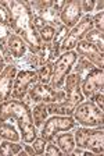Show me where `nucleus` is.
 Returning a JSON list of instances; mask_svg holds the SVG:
<instances>
[{
	"label": "nucleus",
	"instance_id": "f3484780",
	"mask_svg": "<svg viewBox=\"0 0 104 156\" xmlns=\"http://www.w3.org/2000/svg\"><path fill=\"white\" fill-rule=\"evenodd\" d=\"M0 138L7 141H14V142H20L21 135L17 130V127L11 123V120L0 121Z\"/></svg>",
	"mask_w": 104,
	"mask_h": 156
},
{
	"label": "nucleus",
	"instance_id": "f704fd0d",
	"mask_svg": "<svg viewBox=\"0 0 104 156\" xmlns=\"http://www.w3.org/2000/svg\"><path fill=\"white\" fill-rule=\"evenodd\" d=\"M71 155H76V156H86V155H94L93 152H90V151L88 149H83V148H81V146H75L74 149H72V153Z\"/></svg>",
	"mask_w": 104,
	"mask_h": 156
},
{
	"label": "nucleus",
	"instance_id": "9b49d317",
	"mask_svg": "<svg viewBox=\"0 0 104 156\" xmlns=\"http://www.w3.org/2000/svg\"><path fill=\"white\" fill-rule=\"evenodd\" d=\"M104 89V71L103 68L94 67L81 80V91L85 99H90L94 94Z\"/></svg>",
	"mask_w": 104,
	"mask_h": 156
},
{
	"label": "nucleus",
	"instance_id": "dca6fc26",
	"mask_svg": "<svg viewBox=\"0 0 104 156\" xmlns=\"http://www.w3.org/2000/svg\"><path fill=\"white\" fill-rule=\"evenodd\" d=\"M55 145L60 148V151L62 152V155H71L72 149L75 146V138H74V133L67 131L65 134H59L54 138Z\"/></svg>",
	"mask_w": 104,
	"mask_h": 156
},
{
	"label": "nucleus",
	"instance_id": "f8f14e48",
	"mask_svg": "<svg viewBox=\"0 0 104 156\" xmlns=\"http://www.w3.org/2000/svg\"><path fill=\"white\" fill-rule=\"evenodd\" d=\"M82 17H83V13H82V9H81V0L67 2L64 9L61 10V13L59 14L60 23L69 29L74 28L81 21Z\"/></svg>",
	"mask_w": 104,
	"mask_h": 156
},
{
	"label": "nucleus",
	"instance_id": "58836bf2",
	"mask_svg": "<svg viewBox=\"0 0 104 156\" xmlns=\"http://www.w3.org/2000/svg\"><path fill=\"white\" fill-rule=\"evenodd\" d=\"M4 67H6V62H4L3 56H2V52H0V73L4 70Z\"/></svg>",
	"mask_w": 104,
	"mask_h": 156
},
{
	"label": "nucleus",
	"instance_id": "2f4dec72",
	"mask_svg": "<svg viewBox=\"0 0 104 156\" xmlns=\"http://www.w3.org/2000/svg\"><path fill=\"white\" fill-rule=\"evenodd\" d=\"M90 101L93 102L96 106L99 107V109H101L103 110L104 109V105H103V101H104V95H103V92H97V94H94L93 96L90 98Z\"/></svg>",
	"mask_w": 104,
	"mask_h": 156
},
{
	"label": "nucleus",
	"instance_id": "2eb2a0df",
	"mask_svg": "<svg viewBox=\"0 0 104 156\" xmlns=\"http://www.w3.org/2000/svg\"><path fill=\"white\" fill-rule=\"evenodd\" d=\"M6 46H7V50L10 52V55L13 56L14 60H20V58H22L28 53V46H26L25 41L14 32L8 36Z\"/></svg>",
	"mask_w": 104,
	"mask_h": 156
},
{
	"label": "nucleus",
	"instance_id": "72a5a7b5",
	"mask_svg": "<svg viewBox=\"0 0 104 156\" xmlns=\"http://www.w3.org/2000/svg\"><path fill=\"white\" fill-rule=\"evenodd\" d=\"M0 23L4 24V25H10V16L2 4H0Z\"/></svg>",
	"mask_w": 104,
	"mask_h": 156
},
{
	"label": "nucleus",
	"instance_id": "c85d7f7f",
	"mask_svg": "<svg viewBox=\"0 0 104 156\" xmlns=\"http://www.w3.org/2000/svg\"><path fill=\"white\" fill-rule=\"evenodd\" d=\"M13 34V31H11L10 25H4V24L0 23V46H3L7 43V39H8V36Z\"/></svg>",
	"mask_w": 104,
	"mask_h": 156
},
{
	"label": "nucleus",
	"instance_id": "4c0bfd02",
	"mask_svg": "<svg viewBox=\"0 0 104 156\" xmlns=\"http://www.w3.org/2000/svg\"><path fill=\"white\" fill-rule=\"evenodd\" d=\"M103 7H104V2H103V0H96V6H94V10H96L97 13L103 11Z\"/></svg>",
	"mask_w": 104,
	"mask_h": 156
},
{
	"label": "nucleus",
	"instance_id": "20e7f679",
	"mask_svg": "<svg viewBox=\"0 0 104 156\" xmlns=\"http://www.w3.org/2000/svg\"><path fill=\"white\" fill-rule=\"evenodd\" d=\"M75 145L93 152L94 155H103L104 152V131L103 127H76L74 128Z\"/></svg>",
	"mask_w": 104,
	"mask_h": 156
},
{
	"label": "nucleus",
	"instance_id": "cd10ccee",
	"mask_svg": "<svg viewBox=\"0 0 104 156\" xmlns=\"http://www.w3.org/2000/svg\"><path fill=\"white\" fill-rule=\"evenodd\" d=\"M92 21H93V28L94 29L104 32V13L103 11L94 14V16L92 17Z\"/></svg>",
	"mask_w": 104,
	"mask_h": 156
},
{
	"label": "nucleus",
	"instance_id": "c756f323",
	"mask_svg": "<svg viewBox=\"0 0 104 156\" xmlns=\"http://www.w3.org/2000/svg\"><path fill=\"white\" fill-rule=\"evenodd\" d=\"M45 153L47 156H62V152L60 151L59 146L55 145V142H47Z\"/></svg>",
	"mask_w": 104,
	"mask_h": 156
},
{
	"label": "nucleus",
	"instance_id": "5701e85b",
	"mask_svg": "<svg viewBox=\"0 0 104 156\" xmlns=\"http://www.w3.org/2000/svg\"><path fill=\"white\" fill-rule=\"evenodd\" d=\"M94 67H96V66H93L90 62H89V60L83 58L82 56H78V60H76L75 66L72 67V73L78 74L81 78H83L85 75L88 74L89 71H92Z\"/></svg>",
	"mask_w": 104,
	"mask_h": 156
},
{
	"label": "nucleus",
	"instance_id": "393cba45",
	"mask_svg": "<svg viewBox=\"0 0 104 156\" xmlns=\"http://www.w3.org/2000/svg\"><path fill=\"white\" fill-rule=\"evenodd\" d=\"M38 32H39V36L43 43H52L53 38H54V35H55V28L53 25L47 24V25L43 27L42 29H39Z\"/></svg>",
	"mask_w": 104,
	"mask_h": 156
},
{
	"label": "nucleus",
	"instance_id": "473e14b6",
	"mask_svg": "<svg viewBox=\"0 0 104 156\" xmlns=\"http://www.w3.org/2000/svg\"><path fill=\"white\" fill-rule=\"evenodd\" d=\"M33 25H35L36 31H39V29H42L43 27L47 25V21H46L43 17H40V16L33 13Z\"/></svg>",
	"mask_w": 104,
	"mask_h": 156
},
{
	"label": "nucleus",
	"instance_id": "7c9ffc66",
	"mask_svg": "<svg viewBox=\"0 0 104 156\" xmlns=\"http://www.w3.org/2000/svg\"><path fill=\"white\" fill-rule=\"evenodd\" d=\"M94 6H96V0H83L81 2V9L83 14H90L94 11Z\"/></svg>",
	"mask_w": 104,
	"mask_h": 156
},
{
	"label": "nucleus",
	"instance_id": "1a4fd4ad",
	"mask_svg": "<svg viewBox=\"0 0 104 156\" xmlns=\"http://www.w3.org/2000/svg\"><path fill=\"white\" fill-rule=\"evenodd\" d=\"M90 29H93L92 16L90 14H83V17L81 18V21H79L74 28L69 29V34L67 35V38L62 41L61 48H60L61 53L68 52V50H74L75 46H76V43L81 42V41H83L85 35H86Z\"/></svg>",
	"mask_w": 104,
	"mask_h": 156
},
{
	"label": "nucleus",
	"instance_id": "b1692460",
	"mask_svg": "<svg viewBox=\"0 0 104 156\" xmlns=\"http://www.w3.org/2000/svg\"><path fill=\"white\" fill-rule=\"evenodd\" d=\"M53 2L54 0H32V2H26V3L32 9L33 13H43V11L52 9Z\"/></svg>",
	"mask_w": 104,
	"mask_h": 156
},
{
	"label": "nucleus",
	"instance_id": "f03ea898",
	"mask_svg": "<svg viewBox=\"0 0 104 156\" xmlns=\"http://www.w3.org/2000/svg\"><path fill=\"white\" fill-rule=\"evenodd\" d=\"M15 120L20 130L21 142L32 144L38 136V128L33 124L31 107L25 101L8 99L0 103V121Z\"/></svg>",
	"mask_w": 104,
	"mask_h": 156
},
{
	"label": "nucleus",
	"instance_id": "9d476101",
	"mask_svg": "<svg viewBox=\"0 0 104 156\" xmlns=\"http://www.w3.org/2000/svg\"><path fill=\"white\" fill-rule=\"evenodd\" d=\"M38 82V74L35 70H18L14 80L13 91H11V99L24 101L28 95L29 88Z\"/></svg>",
	"mask_w": 104,
	"mask_h": 156
},
{
	"label": "nucleus",
	"instance_id": "0eeeda50",
	"mask_svg": "<svg viewBox=\"0 0 104 156\" xmlns=\"http://www.w3.org/2000/svg\"><path fill=\"white\" fill-rule=\"evenodd\" d=\"M78 60V55L75 50H68L60 55V57L54 62V70L49 85L53 89H62L65 77L72 73V67Z\"/></svg>",
	"mask_w": 104,
	"mask_h": 156
},
{
	"label": "nucleus",
	"instance_id": "39448f33",
	"mask_svg": "<svg viewBox=\"0 0 104 156\" xmlns=\"http://www.w3.org/2000/svg\"><path fill=\"white\" fill-rule=\"evenodd\" d=\"M74 120L78 123V126L82 127H104V113L101 109H99L90 99L83 101L75 107L72 113Z\"/></svg>",
	"mask_w": 104,
	"mask_h": 156
},
{
	"label": "nucleus",
	"instance_id": "ddd939ff",
	"mask_svg": "<svg viewBox=\"0 0 104 156\" xmlns=\"http://www.w3.org/2000/svg\"><path fill=\"white\" fill-rule=\"evenodd\" d=\"M18 67L14 64H6L4 70L0 73V103L11 99V91Z\"/></svg>",
	"mask_w": 104,
	"mask_h": 156
},
{
	"label": "nucleus",
	"instance_id": "a211bd4d",
	"mask_svg": "<svg viewBox=\"0 0 104 156\" xmlns=\"http://www.w3.org/2000/svg\"><path fill=\"white\" fill-rule=\"evenodd\" d=\"M32 113V119H33V124L36 128H42L43 123L47 120L49 117V112H47V106L46 103H36L35 106L31 109Z\"/></svg>",
	"mask_w": 104,
	"mask_h": 156
},
{
	"label": "nucleus",
	"instance_id": "f257e3e1",
	"mask_svg": "<svg viewBox=\"0 0 104 156\" xmlns=\"http://www.w3.org/2000/svg\"><path fill=\"white\" fill-rule=\"evenodd\" d=\"M0 4L7 10L10 16V28L14 34L25 41L28 46V52L32 55L40 50L42 48V39L39 32L33 25V11L25 0H0Z\"/></svg>",
	"mask_w": 104,
	"mask_h": 156
},
{
	"label": "nucleus",
	"instance_id": "aec40b11",
	"mask_svg": "<svg viewBox=\"0 0 104 156\" xmlns=\"http://www.w3.org/2000/svg\"><path fill=\"white\" fill-rule=\"evenodd\" d=\"M22 151V144L14 142V141H7L3 140L0 142V156H13L18 155V152Z\"/></svg>",
	"mask_w": 104,
	"mask_h": 156
},
{
	"label": "nucleus",
	"instance_id": "e433bc0d",
	"mask_svg": "<svg viewBox=\"0 0 104 156\" xmlns=\"http://www.w3.org/2000/svg\"><path fill=\"white\" fill-rule=\"evenodd\" d=\"M22 149L26 152V155H29V156H35V155H36L35 151H33V148H32V145H31V144L24 142V144H22Z\"/></svg>",
	"mask_w": 104,
	"mask_h": 156
},
{
	"label": "nucleus",
	"instance_id": "6e6552de",
	"mask_svg": "<svg viewBox=\"0 0 104 156\" xmlns=\"http://www.w3.org/2000/svg\"><path fill=\"white\" fill-rule=\"evenodd\" d=\"M29 101L33 103H55V102H61L65 98L64 89H53L49 84H42V82H36L29 88L28 95Z\"/></svg>",
	"mask_w": 104,
	"mask_h": 156
},
{
	"label": "nucleus",
	"instance_id": "6ab92c4d",
	"mask_svg": "<svg viewBox=\"0 0 104 156\" xmlns=\"http://www.w3.org/2000/svg\"><path fill=\"white\" fill-rule=\"evenodd\" d=\"M36 58H38V68L40 66L46 64L49 62H55L54 56H53V45L52 43H42V48L38 53H36Z\"/></svg>",
	"mask_w": 104,
	"mask_h": 156
},
{
	"label": "nucleus",
	"instance_id": "bb28decb",
	"mask_svg": "<svg viewBox=\"0 0 104 156\" xmlns=\"http://www.w3.org/2000/svg\"><path fill=\"white\" fill-rule=\"evenodd\" d=\"M46 145H47V141H46L43 136H36L32 142V148L36 155H43L45 149H46Z\"/></svg>",
	"mask_w": 104,
	"mask_h": 156
},
{
	"label": "nucleus",
	"instance_id": "ea45409f",
	"mask_svg": "<svg viewBox=\"0 0 104 156\" xmlns=\"http://www.w3.org/2000/svg\"><path fill=\"white\" fill-rule=\"evenodd\" d=\"M0 142H2V138H0Z\"/></svg>",
	"mask_w": 104,
	"mask_h": 156
},
{
	"label": "nucleus",
	"instance_id": "a878e982",
	"mask_svg": "<svg viewBox=\"0 0 104 156\" xmlns=\"http://www.w3.org/2000/svg\"><path fill=\"white\" fill-rule=\"evenodd\" d=\"M69 34V28H67L65 25H60V27H57V29H55V35H54V38H53V41H52V43L53 45H60L61 46V43H62V41H64L65 38H67V35Z\"/></svg>",
	"mask_w": 104,
	"mask_h": 156
},
{
	"label": "nucleus",
	"instance_id": "7ed1b4c3",
	"mask_svg": "<svg viewBox=\"0 0 104 156\" xmlns=\"http://www.w3.org/2000/svg\"><path fill=\"white\" fill-rule=\"evenodd\" d=\"M81 80L78 74L71 73L65 77L64 87L62 89L65 91V98L61 102L55 103H47V112L49 114H59V116H72L75 107L79 103L85 101V96L81 91Z\"/></svg>",
	"mask_w": 104,
	"mask_h": 156
},
{
	"label": "nucleus",
	"instance_id": "412c9836",
	"mask_svg": "<svg viewBox=\"0 0 104 156\" xmlns=\"http://www.w3.org/2000/svg\"><path fill=\"white\" fill-rule=\"evenodd\" d=\"M85 41L92 43L93 46H96L101 53H104V32L93 28L85 35Z\"/></svg>",
	"mask_w": 104,
	"mask_h": 156
},
{
	"label": "nucleus",
	"instance_id": "4468645a",
	"mask_svg": "<svg viewBox=\"0 0 104 156\" xmlns=\"http://www.w3.org/2000/svg\"><path fill=\"white\" fill-rule=\"evenodd\" d=\"M74 50L76 52L78 56H82L83 58L89 60V62L93 66H96V67H99V68L104 67V53H101L96 46L86 42L85 39L76 43Z\"/></svg>",
	"mask_w": 104,
	"mask_h": 156
},
{
	"label": "nucleus",
	"instance_id": "423d86ee",
	"mask_svg": "<svg viewBox=\"0 0 104 156\" xmlns=\"http://www.w3.org/2000/svg\"><path fill=\"white\" fill-rule=\"evenodd\" d=\"M78 127V123L74 120L72 116H59L53 114L52 117H47V120L43 123L40 136H43L47 142H54V138L60 133L72 131Z\"/></svg>",
	"mask_w": 104,
	"mask_h": 156
},
{
	"label": "nucleus",
	"instance_id": "c9c22d12",
	"mask_svg": "<svg viewBox=\"0 0 104 156\" xmlns=\"http://www.w3.org/2000/svg\"><path fill=\"white\" fill-rule=\"evenodd\" d=\"M65 3H67L65 0H57V2H53V7H52V9L54 10L57 14H60V13H61V10L64 9Z\"/></svg>",
	"mask_w": 104,
	"mask_h": 156
},
{
	"label": "nucleus",
	"instance_id": "4be33fe9",
	"mask_svg": "<svg viewBox=\"0 0 104 156\" xmlns=\"http://www.w3.org/2000/svg\"><path fill=\"white\" fill-rule=\"evenodd\" d=\"M53 70H54V63L49 62L46 64L40 66L39 68H36L35 71L38 74V82H42V84H49L50 80H52L53 75Z\"/></svg>",
	"mask_w": 104,
	"mask_h": 156
}]
</instances>
